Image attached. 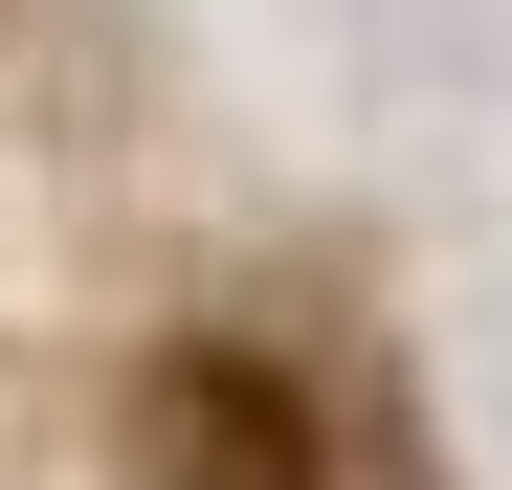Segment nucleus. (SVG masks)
I'll return each instance as SVG.
<instances>
[{
	"mask_svg": "<svg viewBox=\"0 0 512 490\" xmlns=\"http://www.w3.org/2000/svg\"><path fill=\"white\" fill-rule=\"evenodd\" d=\"M134 490H334V424L290 357L179 335V357H134Z\"/></svg>",
	"mask_w": 512,
	"mask_h": 490,
	"instance_id": "nucleus-1",
	"label": "nucleus"
}]
</instances>
